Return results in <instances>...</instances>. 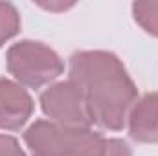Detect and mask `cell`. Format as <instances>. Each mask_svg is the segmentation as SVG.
<instances>
[{
  "instance_id": "cell-1",
  "label": "cell",
  "mask_w": 158,
  "mask_h": 156,
  "mask_svg": "<svg viewBox=\"0 0 158 156\" xmlns=\"http://www.w3.org/2000/svg\"><path fill=\"white\" fill-rule=\"evenodd\" d=\"M70 81L79 88L92 123L110 130L123 129L138 92L114 53H74L70 57Z\"/></svg>"
},
{
  "instance_id": "cell-2",
  "label": "cell",
  "mask_w": 158,
  "mask_h": 156,
  "mask_svg": "<svg viewBox=\"0 0 158 156\" xmlns=\"http://www.w3.org/2000/svg\"><path fill=\"white\" fill-rule=\"evenodd\" d=\"M101 138L88 127H66L44 119L24 132V142L33 156H86Z\"/></svg>"
},
{
  "instance_id": "cell-3",
  "label": "cell",
  "mask_w": 158,
  "mask_h": 156,
  "mask_svg": "<svg viewBox=\"0 0 158 156\" xmlns=\"http://www.w3.org/2000/svg\"><path fill=\"white\" fill-rule=\"evenodd\" d=\"M7 70L22 84L39 88L59 77L64 70V64L48 46L33 40H22L9 48Z\"/></svg>"
},
{
  "instance_id": "cell-4",
  "label": "cell",
  "mask_w": 158,
  "mask_h": 156,
  "mask_svg": "<svg viewBox=\"0 0 158 156\" xmlns=\"http://www.w3.org/2000/svg\"><path fill=\"white\" fill-rule=\"evenodd\" d=\"M40 107L46 116L66 127H88L92 121L79 88L72 83H59L40 94Z\"/></svg>"
},
{
  "instance_id": "cell-5",
  "label": "cell",
  "mask_w": 158,
  "mask_h": 156,
  "mask_svg": "<svg viewBox=\"0 0 158 156\" xmlns=\"http://www.w3.org/2000/svg\"><path fill=\"white\" fill-rule=\"evenodd\" d=\"M33 112V99L30 94L7 81L0 79V129L19 130Z\"/></svg>"
},
{
  "instance_id": "cell-6",
  "label": "cell",
  "mask_w": 158,
  "mask_h": 156,
  "mask_svg": "<svg viewBox=\"0 0 158 156\" xmlns=\"http://www.w3.org/2000/svg\"><path fill=\"white\" fill-rule=\"evenodd\" d=\"M129 134L142 143H158V92L147 94L131 109Z\"/></svg>"
},
{
  "instance_id": "cell-7",
  "label": "cell",
  "mask_w": 158,
  "mask_h": 156,
  "mask_svg": "<svg viewBox=\"0 0 158 156\" xmlns=\"http://www.w3.org/2000/svg\"><path fill=\"white\" fill-rule=\"evenodd\" d=\"M132 11L136 22L145 31L158 37V2H136Z\"/></svg>"
},
{
  "instance_id": "cell-8",
  "label": "cell",
  "mask_w": 158,
  "mask_h": 156,
  "mask_svg": "<svg viewBox=\"0 0 158 156\" xmlns=\"http://www.w3.org/2000/svg\"><path fill=\"white\" fill-rule=\"evenodd\" d=\"M19 28H20V18L15 6L0 2V46L7 39H11L19 31Z\"/></svg>"
},
{
  "instance_id": "cell-9",
  "label": "cell",
  "mask_w": 158,
  "mask_h": 156,
  "mask_svg": "<svg viewBox=\"0 0 158 156\" xmlns=\"http://www.w3.org/2000/svg\"><path fill=\"white\" fill-rule=\"evenodd\" d=\"M86 156H132V154H131L129 145L123 140H116V138L105 140V138H101Z\"/></svg>"
},
{
  "instance_id": "cell-10",
  "label": "cell",
  "mask_w": 158,
  "mask_h": 156,
  "mask_svg": "<svg viewBox=\"0 0 158 156\" xmlns=\"http://www.w3.org/2000/svg\"><path fill=\"white\" fill-rule=\"evenodd\" d=\"M0 156H26L22 153L19 142L11 136L0 134Z\"/></svg>"
}]
</instances>
